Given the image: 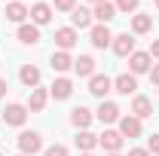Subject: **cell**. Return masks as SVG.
Listing matches in <instances>:
<instances>
[{"instance_id": "6da1fadb", "label": "cell", "mask_w": 159, "mask_h": 156, "mask_svg": "<svg viewBox=\"0 0 159 156\" xmlns=\"http://www.w3.org/2000/svg\"><path fill=\"white\" fill-rule=\"evenodd\" d=\"M43 150V138H40V132H21L19 135V153L25 156H34Z\"/></svg>"}, {"instance_id": "7a4b0ae2", "label": "cell", "mask_w": 159, "mask_h": 156, "mask_svg": "<svg viewBox=\"0 0 159 156\" xmlns=\"http://www.w3.org/2000/svg\"><path fill=\"white\" fill-rule=\"evenodd\" d=\"M28 104H6V110H3V122L6 126H16V129H21L25 126V119H28Z\"/></svg>"}, {"instance_id": "3957f363", "label": "cell", "mask_w": 159, "mask_h": 156, "mask_svg": "<svg viewBox=\"0 0 159 156\" xmlns=\"http://www.w3.org/2000/svg\"><path fill=\"white\" fill-rule=\"evenodd\" d=\"M89 40H92L95 49H107V46L113 43V34H110L107 25H92V28H89Z\"/></svg>"}, {"instance_id": "277c9868", "label": "cell", "mask_w": 159, "mask_h": 156, "mask_svg": "<svg viewBox=\"0 0 159 156\" xmlns=\"http://www.w3.org/2000/svg\"><path fill=\"white\" fill-rule=\"evenodd\" d=\"M89 92L104 101L107 92H113V80L107 77V74H95V77H89Z\"/></svg>"}, {"instance_id": "5b68a950", "label": "cell", "mask_w": 159, "mask_h": 156, "mask_svg": "<svg viewBox=\"0 0 159 156\" xmlns=\"http://www.w3.org/2000/svg\"><path fill=\"white\" fill-rule=\"evenodd\" d=\"M150 67H153V58H150V52H132L129 55V71L138 77V74H150Z\"/></svg>"}, {"instance_id": "8992f818", "label": "cell", "mask_w": 159, "mask_h": 156, "mask_svg": "<svg viewBox=\"0 0 159 156\" xmlns=\"http://www.w3.org/2000/svg\"><path fill=\"white\" fill-rule=\"evenodd\" d=\"M95 117H98L104 126H110V122H119L122 110H119V104H113V101H101L98 110H95Z\"/></svg>"}, {"instance_id": "52a82bcc", "label": "cell", "mask_w": 159, "mask_h": 156, "mask_svg": "<svg viewBox=\"0 0 159 156\" xmlns=\"http://www.w3.org/2000/svg\"><path fill=\"white\" fill-rule=\"evenodd\" d=\"M122 141H125V138L119 135V132H113V129H104V132L98 135V144L107 150V153H119V150H122Z\"/></svg>"}, {"instance_id": "ba28073f", "label": "cell", "mask_w": 159, "mask_h": 156, "mask_svg": "<svg viewBox=\"0 0 159 156\" xmlns=\"http://www.w3.org/2000/svg\"><path fill=\"white\" fill-rule=\"evenodd\" d=\"M110 49L116 52L119 58H125V55H132V52H135V37H132L129 31H125V34H116L113 43H110Z\"/></svg>"}, {"instance_id": "9c48e42d", "label": "cell", "mask_w": 159, "mask_h": 156, "mask_svg": "<svg viewBox=\"0 0 159 156\" xmlns=\"http://www.w3.org/2000/svg\"><path fill=\"white\" fill-rule=\"evenodd\" d=\"M113 92H119V95H135V92H138L135 74H119V77L113 80Z\"/></svg>"}, {"instance_id": "30bf717a", "label": "cell", "mask_w": 159, "mask_h": 156, "mask_svg": "<svg viewBox=\"0 0 159 156\" xmlns=\"http://www.w3.org/2000/svg\"><path fill=\"white\" fill-rule=\"evenodd\" d=\"M92 117H95V113H92L89 107H83V104H80V107L70 110V126L83 132V129H89V126H92Z\"/></svg>"}, {"instance_id": "8fae6325", "label": "cell", "mask_w": 159, "mask_h": 156, "mask_svg": "<svg viewBox=\"0 0 159 156\" xmlns=\"http://www.w3.org/2000/svg\"><path fill=\"white\" fill-rule=\"evenodd\" d=\"M119 135L122 138H141V119L138 117H119Z\"/></svg>"}, {"instance_id": "7c38bea8", "label": "cell", "mask_w": 159, "mask_h": 156, "mask_svg": "<svg viewBox=\"0 0 159 156\" xmlns=\"http://www.w3.org/2000/svg\"><path fill=\"white\" fill-rule=\"evenodd\" d=\"M132 117H138V119L153 117V101L144 98V95H135V98H132Z\"/></svg>"}, {"instance_id": "4fadbf2b", "label": "cell", "mask_w": 159, "mask_h": 156, "mask_svg": "<svg viewBox=\"0 0 159 156\" xmlns=\"http://www.w3.org/2000/svg\"><path fill=\"white\" fill-rule=\"evenodd\" d=\"M49 21H52V6H49V3H34V6H31V25H49Z\"/></svg>"}, {"instance_id": "5bb4252c", "label": "cell", "mask_w": 159, "mask_h": 156, "mask_svg": "<svg viewBox=\"0 0 159 156\" xmlns=\"http://www.w3.org/2000/svg\"><path fill=\"white\" fill-rule=\"evenodd\" d=\"M49 95L55 98V101H64V98H70L74 95V83L67 77H58L55 83H52V89H49Z\"/></svg>"}, {"instance_id": "9a60e30c", "label": "cell", "mask_w": 159, "mask_h": 156, "mask_svg": "<svg viewBox=\"0 0 159 156\" xmlns=\"http://www.w3.org/2000/svg\"><path fill=\"white\" fill-rule=\"evenodd\" d=\"M92 19H98V25H107L110 19H116V3H110V0L98 3V6L92 9Z\"/></svg>"}, {"instance_id": "2e32d148", "label": "cell", "mask_w": 159, "mask_h": 156, "mask_svg": "<svg viewBox=\"0 0 159 156\" xmlns=\"http://www.w3.org/2000/svg\"><path fill=\"white\" fill-rule=\"evenodd\" d=\"M55 43H58L61 52L74 49V46H77V31H74V28H58V31H55Z\"/></svg>"}, {"instance_id": "e0dca14e", "label": "cell", "mask_w": 159, "mask_h": 156, "mask_svg": "<svg viewBox=\"0 0 159 156\" xmlns=\"http://www.w3.org/2000/svg\"><path fill=\"white\" fill-rule=\"evenodd\" d=\"M28 16H31V9H28L25 3H16V0H12V3H6V19H9V21L25 25V19H28Z\"/></svg>"}, {"instance_id": "ac0fdd59", "label": "cell", "mask_w": 159, "mask_h": 156, "mask_svg": "<svg viewBox=\"0 0 159 156\" xmlns=\"http://www.w3.org/2000/svg\"><path fill=\"white\" fill-rule=\"evenodd\" d=\"M46 101H49V92H46V89H31V98H28V110H31V113H40V110H43V107H46Z\"/></svg>"}, {"instance_id": "d6986e66", "label": "cell", "mask_w": 159, "mask_h": 156, "mask_svg": "<svg viewBox=\"0 0 159 156\" xmlns=\"http://www.w3.org/2000/svg\"><path fill=\"white\" fill-rule=\"evenodd\" d=\"M19 80L28 86V89H37V86H40V67H34V64H21Z\"/></svg>"}, {"instance_id": "ffe728a7", "label": "cell", "mask_w": 159, "mask_h": 156, "mask_svg": "<svg viewBox=\"0 0 159 156\" xmlns=\"http://www.w3.org/2000/svg\"><path fill=\"white\" fill-rule=\"evenodd\" d=\"M16 37H19L25 46H34V43H40V28L37 25H19Z\"/></svg>"}, {"instance_id": "44dd1931", "label": "cell", "mask_w": 159, "mask_h": 156, "mask_svg": "<svg viewBox=\"0 0 159 156\" xmlns=\"http://www.w3.org/2000/svg\"><path fill=\"white\" fill-rule=\"evenodd\" d=\"M74 71H77V77H95V58L92 55L74 58Z\"/></svg>"}, {"instance_id": "7402d4cb", "label": "cell", "mask_w": 159, "mask_h": 156, "mask_svg": "<svg viewBox=\"0 0 159 156\" xmlns=\"http://www.w3.org/2000/svg\"><path fill=\"white\" fill-rule=\"evenodd\" d=\"M70 21H74V31H83V28H92V9H86V6H77L74 12H70Z\"/></svg>"}, {"instance_id": "603a6c76", "label": "cell", "mask_w": 159, "mask_h": 156, "mask_svg": "<svg viewBox=\"0 0 159 156\" xmlns=\"http://www.w3.org/2000/svg\"><path fill=\"white\" fill-rule=\"evenodd\" d=\"M153 28V16H147V12H135L132 16V34H147Z\"/></svg>"}, {"instance_id": "cb8c5ba5", "label": "cell", "mask_w": 159, "mask_h": 156, "mask_svg": "<svg viewBox=\"0 0 159 156\" xmlns=\"http://www.w3.org/2000/svg\"><path fill=\"white\" fill-rule=\"evenodd\" d=\"M74 141H77V150L89 153V150H92V147L98 144V135H92L89 129H83V132H77V138H74Z\"/></svg>"}, {"instance_id": "d4e9b609", "label": "cell", "mask_w": 159, "mask_h": 156, "mask_svg": "<svg viewBox=\"0 0 159 156\" xmlns=\"http://www.w3.org/2000/svg\"><path fill=\"white\" fill-rule=\"evenodd\" d=\"M74 67V58H70V52H52V71H58V74H64V71H70Z\"/></svg>"}, {"instance_id": "484cf974", "label": "cell", "mask_w": 159, "mask_h": 156, "mask_svg": "<svg viewBox=\"0 0 159 156\" xmlns=\"http://www.w3.org/2000/svg\"><path fill=\"white\" fill-rule=\"evenodd\" d=\"M138 0H116V12H135Z\"/></svg>"}, {"instance_id": "4316f807", "label": "cell", "mask_w": 159, "mask_h": 156, "mask_svg": "<svg viewBox=\"0 0 159 156\" xmlns=\"http://www.w3.org/2000/svg\"><path fill=\"white\" fill-rule=\"evenodd\" d=\"M43 156H67V147L64 144H52V147H46Z\"/></svg>"}, {"instance_id": "83f0119b", "label": "cell", "mask_w": 159, "mask_h": 156, "mask_svg": "<svg viewBox=\"0 0 159 156\" xmlns=\"http://www.w3.org/2000/svg\"><path fill=\"white\" fill-rule=\"evenodd\" d=\"M55 9L58 12H74L77 9V0H55Z\"/></svg>"}, {"instance_id": "f1b7e54d", "label": "cell", "mask_w": 159, "mask_h": 156, "mask_svg": "<svg viewBox=\"0 0 159 156\" xmlns=\"http://www.w3.org/2000/svg\"><path fill=\"white\" fill-rule=\"evenodd\" d=\"M147 150L159 156V135H153V138H150V144H147Z\"/></svg>"}, {"instance_id": "f546056e", "label": "cell", "mask_w": 159, "mask_h": 156, "mask_svg": "<svg viewBox=\"0 0 159 156\" xmlns=\"http://www.w3.org/2000/svg\"><path fill=\"white\" fill-rule=\"evenodd\" d=\"M150 83H153V86H159V64H153V67H150Z\"/></svg>"}, {"instance_id": "4dcf8cb0", "label": "cell", "mask_w": 159, "mask_h": 156, "mask_svg": "<svg viewBox=\"0 0 159 156\" xmlns=\"http://www.w3.org/2000/svg\"><path fill=\"white\" fill-rule=\"evenodd\" d=\"M150 58L159 61V40H153V43H150Z\"/></svg>"}, {"instance_id": "1f68e13d", "label": "cell", "mask_w": 159, "mask_h": 156, "mask_svg": "<svg viewBox=\"0 0 159 156\" xmlns=\"http://www.w3.org/2000/svg\"><path fill=\"white\" fill-rule=\"evenodd\" d=\"M129 156H150V150H144V147H135V150H129Z\"/></svg>"}, {"instance_id": "d6a6232c", "label": "cell", "mask_w": 159, "mask_h": 156, "mask_svg": "<svg viewBox=\"0 0 159 156\" xmlns=\"http://www.w3.org/2000/svg\"><path fill=\"white\" fill-rule=\"evenodd\" d=\"M6 89H9V86H6V80H3V77H0V98H3V95H6Z\"/></svg>"}, {"instance_id": "836d02e7", "label": "cell", "mask_w": 159, "mask_h": 156, "mask_svg": "<svg viewBox=\"0 0 159 156\" xmlns=\"http://www.w3.org/2000/svg\"><path fill=\"white\" fill-rule=\"evenodd\" d=\"M89 3H95V6H98V3H104V0H89Z\"/></svg>"}, {"instance_id": "e575fe53", "label": "cell", "mask_w": 159, "mask_h": 156, "mask_svg": "<svg viewBox=\"0 0 159 156\" xmlns=\"http://www.w3.org/2000/svg\"><path fill=\"white\" fill-rule=\"evenodd\" d=\"M80 156H92V153H80Z\"/></svg>"}, {"instance_id": "d590c367", "label": "cell", "mask_w": 159, "mask_h": 156, "mask_svg": "<svg viewBox=\"0 0 159 156\" xmlns=\"http://www.w3.org/2000/svg\"><path fill=\"white\" fill-rule=\"evenodd\" d=\"M107 156H119V153H107Z\"/></svg>"}, {"instance_id": "8d00e7d4", "label": "cell", "mask_w": 159, "mask_h": 156, "mask_svg": "<svg viewBox=\"0 0 159 156\" xmlns=\"http://www.w3.org/2000/svg\"><path fill=\"white\" fill-rule=\"evenodd\" d=\"M156 9H159V0H156Z\"/></svg>"}, {"instance_id": "74e56055", "label": "cell", "mask_w": 159, "mask_h": 156, "mask_svg": "<svg viewBox=\"0 0 159 156\" xmlns=\"http://www.w3.org/2000/svg\"><path fill=\"white\" fill-rule=\"evenodd\" d=\"M19 156H25V153H19Z\"/></svg>"}]
</instances>
